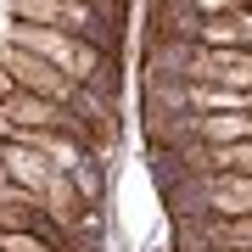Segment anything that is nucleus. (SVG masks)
<instances>
[{
    "label": "nucleus",
    "mask_w": 252,
    "mask_h": 252,
    "mask_svg": "<svg viewBox=\"0 0 252 252\" xmlns=\"http://www.w3.org/2000/svg\"><path fill=\"white\" fill-rule=\"evenodd\" d=\"M129 0H0V190L107 207Z\"/></svg>",
    "instance_id": "obj_1"
},
{
    "label": "nucleus",
    "mask_w": 252,
    "mask_h": 252,
    "mask_svg": "<svg viewBox=\"0 0 252 252\" xmlns=\"http://www.w3.org/2000/svg\"><path fill=\"white\" fill-rule=\"evenodd\" d=\"M140 135L157 190L252 180V0H146ZM168 252H252V219L168 224Z\"/></svg>",
    "instance_id": "obj_2"
}]
</instances>
